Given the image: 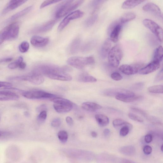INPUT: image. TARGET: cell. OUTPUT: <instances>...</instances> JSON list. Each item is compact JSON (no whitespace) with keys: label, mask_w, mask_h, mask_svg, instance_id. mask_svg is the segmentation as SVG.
Listing matches in <instances>:
<instances>
[{"label":"cell","mask_w":163,"mask_h":163,"mask_svg":"<svg viewBox=\"0 0 163 163\" xmlns=\"http://www.w3.org/2000/svg\"><path fill=\"white\" fill-rule=\"evenodd\" d=\"M70 70L71 69L68 67H59L49 64L41 65L35 69V72L38 73H42L52 79L63 81L72 80L71 76L66 72Z\"/></svg>","instance_id":"cell-1"},{"label":"cell","mask_w":163,"mask_h":163,"mask_svg":"<svg viewBox=\"0 0 163 163\" xmlns=\"http://www.w3.org/2000/svg\"><path fill=\"white\" fill-rule=\"evenodd\" d=\"M84 1H66L59 4L54 10V15L56 18L64 17L71 13L82 4Z\"/></svg>","instance_id":"cell-2"},{"label":"cell","mask_w":163,"mask_h":163,"mask_svg":"<svg viewBox=\"0 0 163 163\" xmlns=\"http://www.w3.org/2000/svg\"><path fill=\"white\" fill-rule=\"evenodd\" d=\"M70 66L78 69H83L86 66L95 63L94 57H70L67 61Z\"/></svg>","instance_id":"cell-3"},{"label":"cell","mask_w":163,"mask_h":163,"mask_svg":"<svg viewBox=\"0 0 163 163\" xmlns=\"http://www.w3.org/2000/svg\"><path fill=\"white\" fill-rule=\"evenodd\" d=\"M123 56V52L121 47L118 45L114 46L111 48L108 54L109 64L113 68H117L120 64Z\"/></svg>","instance_id":"cell-4"},{"label":"cell","mask_w":163,"mask_h":163,"mask_svg":"<svg viewBox=\"0 0 163 163\" xmlns=\"http://www.w3.org/2000/svg\"><path fill=\"white\" fill-rule=\"evenodd\" d=\"M52 101L54 103V109L58 113L68 112L71 111L73 107V103L66 99L55 97Z\"/></svg>","instance_id":"cell-5"},{"label":"cell","mask_w":163,"mask_h":163,"mask_svg":"<svg viewBox=\"0 0 163 163\" xmlns=\"http://www.w3.org/2000/svg\"><path fill=\"white\" fill-rule=\"evenodd\" d=\"M8 79L11 81H25L35 85H39L44 82L45 78L40 74L32 72L26 75L10 77Z\"/></svg>","instance_id":"cell-6"},{"label":"cell","mask_w":163,"mask_h":163,"mask_svg":"<svg viewBox=\"0 0 163 163\" xmlns=\"http://www.w3.org/2000/svg\"><path fill=\"white\" fill-rule=\"evenodd\" d=\"M23 96L29 99L54 98L56 96L53 94L42 91H23L22 93Z\"/></svg>","instance_id":"cell-7"},{"label":"cell","mask_w":163,"mask_h":163,"mask_svg":"<svg viewBox=\"0 0 163 163\" xmlns=\"http://www.w3.org/2000/svg\"><path fill=\"white\" fill-rule=\"evenodd\" d=\"M143 24L155 35L160 42H162L163 30L160 26L153 20L149 19H144Z\"/></svg>","instance_id":"cell-8"},{"label":"cell","mask_w":163,"mask_h":163,"mask_svg":"<svg viewBox=\"0 0 163 163\" xmlns=\"http://www.w3.org/2000/svg\"><path fill=\"white\" fill-rule=\"evenodd\" d=\"M5 41H12L18 37L20 30L18 23H13L5 27Z\"/></svg>","instance_id":"cell-9"},{"label":"cell","mask_w":163,"mask_h":163,"mask_svg":"<svg viewBox=\"0 0 163 163\" xmlns=\"http://www.w3.org/2000/svg\"><path fill=\"white\" fill-rule=\"evenodd\" d=\"M84 14V12L79 10L74 11L69 14L59 24L58 27V30L62 31L68 25L70 21L80 18Z\"/></svg>","instance_id":"cell-10"},{"label":"cell","mask_w":163,"mask_h":163,"mask_svg":"<svg viewBox=\"0 0 163 163\" xmlns=\"http://www.w3.org/2000/svg\"><path fill=\"white\" fill-rule=\"evenodd\" d=\"M144 66V64L142 63H135L130 65L123 64L119 67V70L124 74L132 75L137 73Z\"/></svg>","instance_id":"cell-11"},{"label":"cell","mask_w":163,"mask_h":163,"mask_svg":"<svg viewBox=\"0 0 163 163\" xmlns=\"http://www.w3.org/2000/svg\"><path fill=\"white\" fill-rule=\"evenodd\" d=\"M122 27V26L120 21H115L110 26L109 31L110 34L109 38L112 42L116 43L118 41Z\"/></svg>","instance_id":"cell-12"},{"label":"cell","mask_w":163,"mask_h":163,"mask_svg":"<svg viewBox=\"0 0 163 163\" xmlns=\"http://www.w3.org/2000/svg\"><path fill=\"white\" fill-rule=\"evenodd\" d=\"M143 10L146 12L151 13L157 17L162 19V14L161 10L156 4L149 2L145 4L143 8Z\"/></svg>","instance_id":"cell-13"},{"label":"cell","mask_w":163,"mask_h":163,"mask_svg":"<svg viewBox=\"0 0 163 163\" xmlns=\"http://www.w3.org/2000/svg\"><path fill=\"white\" fill-rule=\"evenodd\" d=\"M160 67V63L154 61H152L147 66L139 70V73L141 75H146L154 72Z\"/></svg>","instance_id":"cell-14"},{"label":"cell","mask_w":163,"mask_h":163,"mask_svg":"<svg viewBox=\"0 0 163 163\" xmlns=\"http://www.w3.org/2000/svg\"><path fill=\"white\" fill-rule=\"evenodd\" d=\"M56 23L55 20L49 21L42 25L36 27L32 31L33 34L45 33L50 31L53 28Z\"/></svg>","instance_id":"cell-15"},{"label":"cell","mask_w":163,"mask_h":163,"mask_svg":"<svg viewBox=\"0 0 163 163\" xmlns=\"http://www.w3.org/2000/svg\"><path fill=\"white\" fill-rule=\"evenodd\" d=\"M49 41L48 38L39 36H32L31 39V43L33 46L38 48L43 47L46 46Z\"/></svg>","instance_id":"cell-16"},{"label":"cell","mask_w":163,"mask_h":163,"mask_svg":"<svg viewBox=\"0 0 163 163\" xmlns=\"http://www.w3.org/2000/svg\"><path fill=\"white\" fill-rule=\"evenodd\" d=\"M115 98L124 102L130 103L137 101L140 99V96L136 95L134 93L131 94H119L115 96Z\"/></svg>","instance_id":"cell-17"},{"label":"cell","mask_w":163,"mask_h":163,"mask_svg":"<svg viewBox=\"0 0 163 163\" xmlns=\"http://www.w3.org/2000/svg\"><path fill=\"white\" fill-rule=\"evenodd\" d=\"M20 97L14 92L9 91H0V101L17 100Z\"/></svg>","instance_id":"cell-18"},{"label":"cell","mask_w":163,"mask_h":163,"mask_svg":"<svg viewBox=\"0 0 163 163\" xmlns=\"http://www.w3.org/2000/svg\"><path fill=\"white\" fill-rule=\"evenodd\" d=\"M27 2L26 1H11L7 6L5 7L2 12V14H5L11 10H14L18 8Z\"/></svg>","instance_id":"cell-19"},{"label":"cell","mask_w":163,"mask_h":163,"mask_svg":"<svg viewBox=\"0 0 163 163\" xmlns=\"http://www.w3.org/2000/svg\"><path fill=\"white\" fill-rule=\"evenodd\" d=\"M82 107L87 111L94 112L101 109L102 107L97 103L89 102L83 103Z\"/></svg>","instance_id":"cell-20"},{"label":"cell","mask_w":163,"mask_h":163,"mask_svg":"<svg viewBox=\"0 0 163 163\" xmlns=\"http://www.w3.org/2000/svg\"><path fill=\"white\" fill-rule=\"evenodd\" d=\"M133 92L127 90L121 89H108L105 91L104 95L108 96H115L119 94H131Z\"/></svg>","instance_id":"cell-21"},{"label":"cell","mask_w":163,"mask_h":163,"mask_svg":"<svg viewBox=\"0 0 163 163\" xmlns=\"http://www.w3.org/2000/svg\"><path fill=\"white\" fill-rule=\"evenodd\" d=\"M112 42L109 38H108L104 42L101 50V55L103 58H106L112 48Z\"/></svg>","instance_id":"cell-22"},{"label":"cell","mask_w":163,"mask_h":163,"mask_svg":"<svg viewBox=\"0 0 163 163\" xmlns=\"http://www.w3.org/2000/svg\"><path fill=\"white\" fill-rule=\"evenodd\" d=\"M78 80L83 83H94L97 81L95 78L86 73L81 74L79 76Z\"/></svg>","instance_id":"cell-23"},{"label":"cell","mask_w":163,"mask_h":163,"mask_svg":"<svg viewBox=\"0 0 163 163\" xmlns=\"http://www.w3.org/2000/svg\"><path fill=\"white\" fill-rule=\"evenodd\" d=\"M95 118L98 124L101 127H106L109 123L108 118L102 114H97L95 115Z\"/></svg>","instance_id":"cell-24"},{"label":"cell","mask_w":163,"mask_h":163,"mask_svg":"<svg viewBox=\"0 0 163 163\" xmlns=\"http://www.w3.org/2000/svg\"><path fill=\"white\" fill-rule=\"evenodd\" d=\"M144 2V1H126L123 3L122 8L124 9H131Z\"/></svg>","instance_id":"cell-25"},{"label":"cell","mask_w":163,"mask_h":163,"mask_svg":"<svg viewBox=\"0 0 163 163\" xmlns=\"http://www.w3.org/2000/svg\"><path fill=\"white\" fill-rule=\"evenodd\" d=\"M32 6H30L26 8L23 10L11 16L9 20V21H12L23 17L24 16L28 14L32 8Z\"/></svg>","instance_id":"cell-26"},{"label":"cell","mask_w":163,"mask_h":163,"mask_svg":"<svg viewBox=\"0 0 163 163\" xmlns=\"http://www.w3.org/2000/svg\"><path fill=\"white\" fill-rule=\"evenodd\" d=\"M81 43V41L79 38L74 39L70 45L69 48L70 52L72 54L77 53L79 49Z\"/></svg>","instance_id":"cell-27"},{"label":"cell","mask_w":163,"mask_h":163,"mask_svg":"<svg viewBox=\"0 0 163 163\" xmlns=\"http://www.w3.org/2000/svg\"><path fill=\"white\" fill-rule=\"evenodd\" d=\"M163 57V48L160 46L156 48L154 53L152 61L161 63Z\"/></svg>","instance_id":"cell-28"},{"label":"cell","mask_w":163,"mask_h":163,"mask_svg":"<svg viewBox=\"0 0 163 163\" xmlns=\"http://www.w3.org/2000/svg\"><path fill=\"white\" fill-rule=\"evenodd\" d=\"M113 126L115 127L120 126H127L128 127L130 130L132 129L133 126L131 124L121 119H116L114 120L112 122Z\"/></svg>","instance_id":"cell-29"},{"label":"cell","mask_w":163,"mask_h":163,"mask_svg":"<svg viewBox=\"0 0 163 163\" xmlns=\"http://www.w3.org/2000/svg\"><path fill=\"white\" fill-rule=\"evenodd\" d=\"M136 17L135 14L132 12H128L123 14L121 18L119 21L121 23H124L133 20Z\"/></svg>","instance_id":"cell-30"},{"label":"cell","mask_w":163,"mask_h":163,"mask_svg":"<svg viewBox=\"0 0 163 163\" xmlns=\"http://www.w3.org/2000/svg\"><path fill=\"white\" fill-rule=\"evenodd\" d=\"M122 153L126 155H133L135 151V148L132 146H124L120 150Z\"/></svg>","instance_id":"cell-31"},{"label":"cell","mask_w":163,"mask_h":163,"mask_svg":"<svg viewBox=\"0 0 163 163\" xmlns=\"http://www.w3.org/2000/svg\"><path fill=\"white\" fill-rule=\"evenodd\" d=\"M163 87L162 85H156L151 86L148 88L149 91L153 94H163Z\"/></svg>","instance_id":"cell-32"},{"label":"cell","mask_w":163,"mask_h":163,"mask_svg":"<svg viewBox=\"0 0 163 163\" xmlns=\"http://www.w3.org/2000/svg\"><path fill=\"white\" fill-rule=\"evenodd\" d=\"M57 136L59 140L63 143L66 142L68 139L67 133L63 130L60 131L58 133Z\"/></svg>","instance_id":"cell-33"},{"label":"cell","mask_w":163,"mask_h":163,"mask_svg":"<svg viewBox=\"0 0 163 163\" xmlns=\"http://www.w3.org/2000/svg\"><path fill=\"white\" fill-rule=\"evenodd\" d=\"M97 15H93L87 19L85 21V25L87 27H90L93 25L97 19Z\"/></svg>","instance_id":"cell-34"},{"label":"cell","mask_w":163,"mask_h":163,"mask_svg":"<svg viewBox=\"0 0 163 163\" xmlns=\"http://www.w3.org/2000/svg\"><path fill=\"white\" fill-rule=\"evenodd\" d=\"M23 58L22 57H20L14 62L9 64L8 68L10 69H14L18 67L20 64L23 62Z\"/></svg>","instance_id":"cell-35"},{"label":"cell","mask_w":163,"mask_h":163,"mask_svg":"<svg viewBox=\"0 0 163 163\" xmlns=\"http://www.w3.org/2000/svg\"><path fill=\"white\" fill-rule=\"evenodd\" d=\"M29 48V43L26 41H24L22 42L19 47L20 51L22 53H25L28 51Z\"/></svg>","instance_id":"cell-36"},{"label":"cell","mask_w":163,"mask_h":163,"mask_svg":"<svg viewBox=\"0 0 163 163\" xmlns=\"http://www.w3.org/2000/svg\"><path fill=\"white\" fill-rule=\"evenodd\" d=\"M47 117V111H44L40 113L37 117V121L38 122L42 124L45 121Z\"/></svg>","instance_id":"cell-37"},{"label":"cell","mask_w":163,"mask_h":163,"mask_svg":"<svg viewBox=\"0 0 163 163\" xmlns=\"http://www.w3.org/2000/svg\"><path fill=\"white\" fill-rule=\"evenodd\" d=\"M128 116L130 118L135 121L140 122H143L144 121L143 119L142 118L132 113H129Z\"/></svg>","instance_id":"cell-38"},{"label":"cell","mask_w":163,"mask_h":163,"mask_svg":"<svg viewBox=\"0 0 163 163\" xmlns=\"http://www.w3.org/2000/svg\"><path fill=\"white\" fill-rule=\"evenodd\" d=\"M60 1H56V0H51V1H46L43 2L41 5L40 9L44 8L48 5L60 2Z\"/></svg>","instance_id":"cell-39"},{"label":"cell","mask_w":163,"mask_h":163,"mask_svg":"<svg viewBox=\"0 0 163 163\" xmlns=\"http://www.w3.org/2000/svg\"><path fill=\"white\" fill-rule=\"evenodd\" d=\"M130 130V129L128 127L124 126L120 130V135L122 137H125L128 134Z\"/></svg>","instance_id":"cell-40"},{"label":"cell","mask_w":163,"mask_h":163,"mask_svg":"<svg viewBox=\"0 0 163 163\" xmlns=\"http://www.w3.org/2000/svg\"><path fill=\"white\" fill-rule=\"evenodd\" d=\"M61 120L60 118H56L52 121L51 123V125L54 128H57L61 125Z\"/></svg>","instance_id":"cell-41"},{"label":"cell","mask_w":163,"mask_h":163,"mask_svg":"<svg viewBox=\"0 0 163 163\" xmlns=\"http://www.w3.org/2000/svg\"><path fill=\"white\" fill-rule=\"evenodd\" d=\"M103 1H94L92 3L91 6L94 8V12L98 9L100 5L102 4Z\"/></svg>","instance_id":"cell-42"},{"label":"cell","mask_w":163,"mask_h":163,"mask_svg":"<svg viewBox=\"0 0 163 163\" xmlns=\"http://www.w3.org/2000/svg\"><path fill=\"white\" fill-rule=\"evenodd\" d=\"M92 47V43L91 42H88L85 43L81 47V51L83 52H85L89 51Z\"/></svg>","instance_id":"cell-43"},{"label":"cell","mask_w":163,"mask_h":163,"mask_svg":"<svg viewBox=\"0 0 163 163\" xmlns=\"http://www.w3.org/2000/svg\"><path fill=\"white\" fill-rule=\"evenodd\" d=\"M111 77L113 80L116 81H120L123 78L121 75L117 72L113 73L111 75Z\"/></svg>","instance_id":"cell-44"},{"label":"cell","mask_w":163,"mask_h":163,"mask_svg":"<svg viewBox=\"0 0 163 163\" xmlns=\"http://www.w3.org/2000/svg\"><path fill=\"white\" fill-rule=\"evenodd\" d=\"M144 86V84L143 83H138L133 85L132 88L134 90H140L143 89Z\"/></svg>","instance_id":"cell-45"},{"label":"cell","mask_w":163,"mask_h":163,"mask_svg":"<svg viewBox=\"0 0 163 163\" xmlns=\"http://www.w3.org/2000/svg\"><path fill=\"white\" fill-rule=\"evenodd\" d=\"M152 151V149L151 146L149 145H146L144 146L143 148L144 153L146 155L150 154Z\"/></svg>","instance_id":"cell-46"},{"label":"cell","mask_w":163,"mask_h":163,"mask_svg":"<svg viewBox=\"0 0 163 163\" xmlns=\"http://www.w3.org/2000/svg\"><path fill=\"white\" fill-rule=\"evenodd\" d=\"M36 111L40 113L43 112L47 111V106L45 104L42 105L36 108Z\"/></svg>","instance_id":"cell-47"},{"label":"cell","mask_w":163,"mask_h":163,"mask_svg":"<svg viewBox=\"0 0 163 163\" xmlns=\"http://www.w3.org/2000/svg\"><path fill=\"white\" fill-rule=\"evenodd\" d=\"M131 109L134 112L141 114L144 116H146V113L144 111L140 109L133 107L131 108Z\"/></svg>","instance_id":"cell-48"},{"label":"cell","mask_w":163,"mask_h":163,"mask_svg":"<svg viewBox=\"0 0 163 163\" xmlns=\"http://www.w3.org/2000/svg\"><path fill=\"white\" fill-rule=\"evenodd\" d=\"M13 85L12 84L5 82H0V88H10L12 87Z\"/></svg>","instance_id":"cell-49"},{"label":"cell","mask_w":163,"mask_h":163,"mask_svg":"<svg viewBox=\"0 0 163 163\" xmlns=\"http://www.w3.org/2000/svg\"><path fill=\"white\" fill-rule=\"evenodd\" d=\"M144 139L146 143H150L153 140L152 135L151 134H147L145 136Z\"/></svg>","instance_id":"cell-50"},{"label":"cell","mask_w":163,"mask_h":163,"mask_svg":"<svg viewBox=\"0 0 163 163\" xmlns=\"http://www.w3.org/2000/svg\"><path fill=\"white\" fill-rule=\"evenodd\" d=\"M163 79V69H162L157 74L155 78V81H159Z\"/></svg>","instance_id":"cell-51"},{"label":"cell","mask_w":163,"mask_h":163,"mask_svg":"<svg viewBox=\"0 0 163 163\" xmlns=\"http://www.w3.org/2000/svg\"><path fill=\"white\" fill-rule=\"evenodd\" d=\"M66 121L69 126H72L73 124L74 121L72 118L69 116L67 117L66 118Z\"/></svg>","instance_id":"cell-52"},{"label":"cell","mask_w":163,"mask_h":163,"mask_svg":"<svg viewBox=\"0 0 163 163\" xmlns=\"http://www.w3.org/2000/svg\"><path fill=\"white\" fill-rule=\"evenodd\" d=\"M13 58L11 57L5 58L0 59V63H8L12 61Z\"/></svg>","instance_id":"cell-53"},{"label":"cell","mask_w":163,"mask_h":163,"mask_svg":"<svg viewBox=\"0 0 163 163\" xmlns=\"http://www.w3.org/2000/svg\"><path fill=\"white\" fill-rule=\"evenodd\" d=\"M26 66V63L25 62H23L20 64L19 67L20 69H24L25 68Z\"/></svg>","instance_id":"cell-54"},{"label":"cell","mask_w":163,"mask_h":163,"mask_svg":"<svg viewBox=\"0 0 163 163\" xmlns=\"http://www.w3.org/2000/svg\"><path fill=\"white\" fill-rule=\"evenodd\" d=\"M103 133L106 136H107L110 134V130L108 129H106L104 130Z\"/></svg>","instance_id":"cell-55"},{"label":"cell","mask_w":163,"mask_h":163,"mask_svg":"<svg viewBox=\"0 0 163 163\" xmlns=\"http://www.w3.org/2000/svg\"><path fill=\"white\" fill-rule=\"evenodd\" d=\"M91 136L94 138H96L97 137V133L95 131H92L91 133Z\"/></svg>","instance_id":"cell-56"},{"label":"cell","mask_w":163,"mask_h":163,"mask_svg":"<svg viewBox=\"0 0 163 163\" xmlns=\"http://www.w3.org/2000/svg\"><path fill=\"white\" fill-rule=\"evenodd\" d=\"M24 115L27 117H28L29 116V113L28 112H24Z\"/></svg>","instance_id":"cell-57"},{"label":"cell","mask_w":163,"mask_h":163,"mask_svg":"<svg viewBox=\"0 0 163 163\" xmlns=\"http://www.w3.org/2000/svg\"><path fill=\"white\" fill-rule=\"evenodd\" d=\"M163 145H162L161 146V150L162 152H163Z\"/></svg>","instance_id":"cell-58"},{"label":"cell","mask_w":163,"mask_h":163,"mask_svg":"<svg viewBox=\"0 0 163 163\" xmlns=\"http://www.w3.org/2000/svg\"><path fill=\"white\" fill-rule=\"evenodd\" d=\"M1 135H2V134L1 133H0V137H1Z\"/></svg>","instance_id":"cell-59"}]
</instances>
